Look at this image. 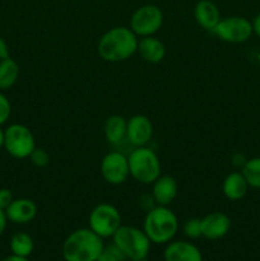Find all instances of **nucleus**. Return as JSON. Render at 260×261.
I'll list each match as a JSON object with an SVG mask.
<instances>
[{
    "mask_svg": "<svg viewBox=\"0 0 260 261\" xmlns=\"http://www.w3.org/2000/svg\"><path fill=\"white\" fill-rule=\"evenodd\" d=\"M138 36L130 27H114L101 36L97 45L99 58L109 63H120L132 58L138 51Z\"/></svg>",
    "mask_w": 260,
    "mask_h": 261,
    "instance_id": "obj_1",
    "label": "nucleus"
},
{
    "mask_svg": "<svg viewBox=\"0 0 260 261\" xmlns=\"http://www.w3.org/2000/svg\"><path fill=\"white\" fill-rule=\"evenodd\" d=\"M103 247L101 237L91 228H79L64 241L63 257L65 261H96Z\"/></svg>",
    "mask_w": 260,
    "mask_h": 261,
    "instance_id": "obj_2",
    "label": "nucleus"
},
{
    "mask_svg": "<svg viewBox=\"0 0 260 261\" xmlns=\"http://www.w3.org/2000/svg\"><path fill=\"white\" fill-rule=\"evenodd\" d=\"M178 229V219L168 206L155 205L147 212L143 231L153 244H168Z\"/></svg>",
    "mask_w": 260,
    "mask_h": 261,
    "instance_id": "obj_3",
    "label": "nucleus"
},
{
    "mask_svg": "<svg viewBox=\"0 0 260 261\" xmlns=\"http://www.w3.org/2000/svg\"><path fill=\"white\" fill-rule=\"evenodd\" d=\"M130 176L143 185H152L161 176V161L152 148L135 147L127 155Z\"/></svg>",
    "mask_w": 260,
    "mask_h": 261,
    "instance_id": "obj_4",
    "label": "nucleus"
},
{
    "mask_svg": "<svg viewBox=\"0 0 260 261\" xmlns=\"http://www.w3.org/2000/svg\"><path fill=\"white\" fill-rule=\"evenodd\" d=\"M114 244L124 252L127 260L147 259L150 251V240L143 229L133 226H122L112 236Z\"/></svg>",
    "mask_w": 260,
    "mask_h": 261,
    "instance_id": "obj_5",
    "label": "nucleus"
},
{
    "mask_svg": "<svg viewBox=\"0 0 260 261\" xmlns=\"http://www.w3.org/2000/svg\"><path fill=\"white\" fill-rule=\"evenodd\" d=\"M88 223L89 228L101 239H109L121 227V214L112 204L99 203L89 213Z\"/></svg>",
    "mask_w": 260,
    "mask_h": 261,
    "instance_id": "obj_6",
    "label": "nucleus"
},
{
    "mask_svg": "<svg viewBox=\"0 0 260 261\" xmlns=\"http://www.w3.org/2000/svg\"><path fill=\"white\" fill-rule=\"evenodd\" d=\"M4 148L13 158L24 160L36 148L35 137L30 127L22 124H13L4 130Z\"/></svg>",
    "mask_w": 260,
    "mask_h": 261,
    "instance_id": "obj_7",
    "label": "nucleus"
},
{
    "mask_svg": "<svg viewBox=\"0 0 260 261\" xmlns=\"http://www.w3.org/2000/svg\"><path fill=\"white\" fill-rule=\"evenodd\" d=\"M163 24V13L154 4H145L138 8L130 18V30L138 37L154 36Z\"/></svg>",
    "mask_w": 260,
    "mask_h": 261,
    "instance_id": "obj_8",
    "label": "nucleus"
},
{
    "mask_svg": "<svg viewBox=\"0 0 260 261\" xmlns=\"http://www.w3.org/2000/svg\"><path fill=\"white\" fill-rule=\"evenodd\" d=\"M212 33H214L219 40L224 42L242 43L251 37L254 31H252V23L247 18L232 15V17L221 18Z\"/></svg>",
    "mask_w": 260,
    "mask_h": 261,
    "instance_id": "obj_9",
    "label": "nucleus"
},
{
    "mask_svg": "<svg viewBox=\"0 0 260 261\" xmlns=\"http://www.w3.org/2000/svg\"><path fill=\"white\" fill-rule=\"evenodd\" d=\"M101 175L103 180L110 185H121L129 178V161L127 155L121 152H110L102 158L101 166Z\"/></svg>",
    "mask_w": 260,
    "mask_h": 261,
    "instance_id": "obj_10",
    "label": "nucleus"
},
{
    "mask_svg": "<svg viewBox=\"0 0 260 261\" xmlns=\"http://www.w3.org/2000/svg\"><path fill=\"white\" fill-rule=\"evenodd\" d=\"M153 138V124L145 115H134L127 120L126 139L134 147H144Z\"/></svg>",
    "mask_w": 260,
    "mask_h": 261,
    "instance_id": "obj_11",
    "label": "nucleus"
},
{
    "mask_svg": "<svg viewBox=\"0 0 260 261\" xmlns=\"http://www.w3.org/2000/svg\"><path fill=\"white\" fill-rule=\"evenodd\" d=\"M200 219L201 236L208 240L223 239L231 229V219L222 212H212Z\"/></svg>",
    "mask_w": 260,
    "mask_h": 261,
    "instance_id": "obj_12",
    "label": "nucleus"
},
{
    "mask_svg": "<svg viewBox=\"0 0 260 261\" xmlns=\"http://www.w3.org/2000/svg\"><path fill=\"white\" fill-rule=\"evenodd\" d=\"M8 221L17 224H25L32 222L37 216V205L33 200L27 198L14 199L5 209Z\"/></svg>",
    "mask_w": 260,
    "mask_h": 261,
    "instance_id": "obj_13",
    "label": "nucleus"
},
{
    "mask_svg": "<svg viewBox=\"0 0 260 261\" xmlns=\"http://www.w3.org/2000/svg\"><path fill=\"white\" fill-rule=\"evenodd\" d=\"M178 185L175 177L170 175H161L152 184V196L157 205L168 206L177 196Z\"/></svg>",
    "mask_w": 260,
    "mask_h": 261,
    "instance_id": "obj_14",
    "label": "nucleus"
},
{
    "mask_svg": "<svg viewBox=\"0 0 260 261\" xmlns=\"http://www.w3.org/2000/svg\"><path fill=\"white\" fill-rule=\"evenodd\" d=\"M163 257L165 261H203L200 250L186 241L168 242Z\"/></svg>",
    "mask_w": 260,
    "mask_h": 261,
    "instance_id": "obj_15",
    "label": "nucleus"
},
{
    "mask_svg": "<svg viewBox=\"0 0 260 261\" xmlns=\"http://www.w3.org/2000/svg\"><path fill=\"white\" fill-rule=\"evenodd\" d=\"M194 18L203 30L213 32L221 20V12L212 0H199L194 8Z\"/></svg>",
    "mask_w": 260,
    "mask_h": 261,
    "instance_id": "obj_16",
    "label": "nucleus"
},
{
    "mask_svg": "<svg viewBox=\"0 0 260 261\" xmlns=\"http://www.w3.org/2000/svg\"><path fill=\"white\" fill-rule=\"evenodd\" d=\"M144 61L149 64H158L165 59L166 46L154 36L142 37L138 42V51Z\"/></svg>",
    "mask_w": 260,
    "mask_h": 261,
    "instance_id": "obj_17",
    "label": "nucleus"
},
{
    "mask_svg": "<svg viewBox=\"0 0 260 261\" xmlns=\"http://www.w3.org/2000/svg\"><path fill=\"white\" fill-rule=\"evenodd\" d=\"M249 184L244 177L242 172H231L226 176L222 184V191L223 195L231 201H239L246 196L249 190Z\"/></svg>",
    "mask_w": 260,
    "mask_h": 261,
    "instance_id": "obj_18",
    "label": "nucleus"
},
{
    "mask_svg": "<svg viewBox=\"0 0 260 261\" xmlns=\"http://www.w3.org/2000/svg\"><path fill=\"white\" fill-rule=\"evenodd\" d=\"M127 120L120 115H112L103 125L105 139L111 145H119L126 138Z\"/></svg>",
    "mask_w": 260,
    "mask_h": 261,
    "instance_id": "obj_19",
    "label": "nucleus"
},
{
    "mask_svg": "<svg viewBox=\"0 0 260 261\" xmlns=\"http://www.w3.org/2000/svg\"><path fill=\"white\" fill-rule=\"evenodd\" d=\"M19 76V65L12 58L0 60V91L9 89L17 83Z\"/></svg>",
    "mask_w": 260,
    "mask_h": 261,
    "instance_id": "obj_20",
    "label": "nucleus"
},
{
    "mask_svg": "<svg viewBox=\"0 0 260 261\" xmlns=\"http://www.w3.org/2000/svg\"><path fill=\"white\" fill-rule=\"evenodd\" d=\"M33 249H35L33 239L25 232H18L10 240V250H12L13 255L28 257L32 254Z\"/></svg>",
    "mask_w": 260,
    "mask_h": 261,
    "instance_id": "obj_21",
    "label": "nucleus"
},
{
    "mask_svg": "<svg viewBox=\"0 0 260 261\" xmlns=\"http://www.w3.org/2000/svg\"><path fill=\"white\" fill-rule=\"evenodd\" d=\"M241 172L250 188L260 189V157L247 160L241 168Z\"/></svg>",
    "mask_w": 260,
    "mask_h": 261,
    "instance_id": "obj_22",
    "label": "nucleus"
},
{
    "mask_svg": "<svg viewBox=\"0 0 260 261\" xmlns=\"http://www.w3.org/2000/svg\"><path fill=\"white\" fill-rule=\"evenodd\" d=\"M127 257L125 256L124 252L112 242L109 246H105L102 252L99 254L98 259L96 261H126Z\"/></svg>",
    "mask_w": 260,
    "mask_h": 261,
    "instance_id": "obj_23",
    "label": "nucleus"
},
{
    "mask_svg": "<svg viewBox=\"0 0 260 261\" xmlns=\"http://www.w3.org/2000/svg\"><path fill=\"white\" fill-rule=\"evenodd\" d=\"M201 219L200 218H189L186 219L185 223L183 226L184 234H185L188 239L196 240L199 237H201Z\"/></svg>",
    "mask_w": 260,
    "mask_h": 261,
    "instance_id": "obj_24",
    "label": "nucleus"
},
{
    "mask_svg": "<svg viewBox=\"0 0 260 261\" xmlns=\"http://www.w3.org/2000/svg\"><path fill=\"white\" fill-rule=\"evenodd\" d=\"M28 158L31 160V163L38 168L46 167V166H48V163H50V155H48V153L46 152L45 149H42V148L36 147Z\"/></svg>",
    "mask_w": 260,
    "mask_h": 261,
    "instance_id": "obj_25",
    "label": "nucleus"
},
{
    "mask_svg": "<svg viewBox=\"0 0 260 261\" xmlns=\"http://www.w3.org/2000/svg\"><path fill=\"white\" fill-rule=\"evenodd\" d=\"M10 114H12V105L8 97L0 91V125L5 124L9 120Z\"/></svg>",
    "mask_w": 260,
    "mask_h": 261,
    "instance_id": "obj_26",
    "label": "nucleus"
},
{
    "mask_svg": "<svg viewBox=\"0 0 260 261\" xmlns=\"http://www.w3.org/2000/svg\"><path fill=\"white\" fill-rule=\"evenodd\" d=\"M13 200H14V196L9 189H0V209L2 211H5Z\"/></svg>",
    "mask_w": 260,
    "mask_h": 261,
    "instance_id": "obj_27",
    "label": "nucleus"
},
{
    "mask_svg": "<svg viewBox=\"0 0 260 261\" xmlns=\"http://www.w3.org/2000/svg\"><path fill=\"white\" fill-rule=\"evenodd\" d=\"M138 204H139L140 208L144 209L145 212L150 211V209L154 208V206L157 205L154 199H153L152 194H143V195H140L139 199H138Z\"/></svg>",
    "mask_w": 260,
    "mask_h": 261,
    "instance_id": "obj_28",
    "label": "nucleus"
},
{
    "mask_svg": "<svg viewBox=\"0 0 260 261\" xmlns=\"http://www.w3.org/2000/svg\"><path fill=\"white\" fill-rule=\"evenodd\" d=\"M10 58L9 53V46H8L7 41L3 37H0V60H4V59Z\"/></svg>",
    "mask_w": 260,
    "mask_h": 261,
    "instance_id": "obj_29",
    "label": "nucleus"
},
{
    "mask_svg": "<svg viewBox=\"0 0 260 261\" xmlns=\"http://www.w3.org/2000/svg\"><path fill=\"white\" fill-rule=\"evenodd\" d=\"M7 222H8V218H7V214H5V211H2V209H0V236L4 233L5 227H7Z\"/></svg>",
    "mask_w": 260,
    "mask_h": 261,
    "instance_id": "obj_30",
    "label": "nucleus"
},
{
    "mask_svg": "<svg viewBox=\"0 0 260 261\" xmlns=\"http://www.w3.org/2000/svg\"><path fill=\"white\" fill-rule=\"evenodd\" d=\"M251 23H252V31H254L255 35L260 38V13L254 18V20H252Z\"/></svg>",
    "mask_w": 260,
    "mask_h": 261,
    "instance_id": "obj_31",
    "label": "nucleus"
},
{
    "mask_svg": "<svg viewBox=\"0 0 260 261\" xmlns=\"http://www.w3.org/2000/svg\"><path fill=\"white\" fill-rule=\"evenodd\" d=\"M2 261H28V260H27V257L17 256V255H10V256L5 257V259Z\"/></svg>",
    "mask_w": 260,
    "mask_h": 261,
    "instance_id": "obj_32",
    "label": "nucleus"
},
{
    "mask_svg": "<svg viewBox=\"0 0 260 261\" xmlns=\"http://www.w3.org/2000/svg\"><path fill=\"white\" fill-rule=\"evenodd\" d=\"M4 147V132L0 129V149Z\"/></svg>",
    "mask_w": 260,
    "mask_h": 261,
    "instance_id": "obj_33",
    "label": "nucleus"
},
{
    "mask_svg": "<svg viewBox=\"0 0 260 261\" xmlns=\"http://www.w3.org/2000/svg\"><path fill=\"white\" fill-rule=\"evenodd\" d=\"M137 261H148L147 259H143V260H137Z\"/></svg>",
    "mask_w": 260,
    "mask_h": 261,
    "instance_id": "obj_34",
    "label": "nucleus"
}]
</instances>
